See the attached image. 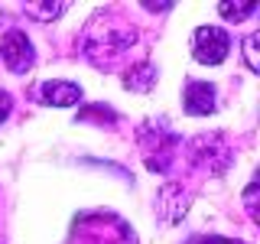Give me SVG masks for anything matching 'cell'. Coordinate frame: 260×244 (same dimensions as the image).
Returning <instances> with one entry per match:
<instances>
[{
	"label": "cell",
	"instance_id": "obj_1",
	"mask_svg": "<svg viewBox=\"0 0 260 244\" xmlns=\"http://www.w3.org/2000/svg\"><path fill=\"white\" fill-rule=\"evenodd\" d=\"M137 43V26H130L124 16L111 13H94L91 23L85 26L81 49H85L88 62L98 69H114Z\"/></svg>",
	"mask_w": 260,
	"mask_h": 244
},
{
	"label": "cell",
	"instance_id": "obj_2",
	"mask_svg": "<svg viewBox=\"0 0 260 244\" xmlns=\"http://www.w3.org/2000/svg\"><path fill=\"white\" fill-rule=\"evenodd\" d=\"M75 238L81 244H134V231L111 211H88L75 218Z\"/></svg>",
	"mask_w": 260,
	"mask_h": 244
},
{
	"label": "cell",
	"instance_id": "obj_3",
	"mask_svg": "<svg viewBox=\"0 0 260 244\" xmlns=\"http://www.w3.org/2000/svg\"><path fill=\"white\" fill-rule=\"evenodd\" d=\"M140 143L146 150V169H153V173H166L169 169V160H173L176 146H179V137L169 130L166 124H143L140 127Z\"/></svg>",
	"mask_w": 260,
	"mask_h": 244
},
{
	"label": "cell",
	"instance_id": "obj_4",
	"mask_svg": "<svg viewBox=\"0 0 260 244\" xmlns=\"http://www.w3.org/2000/svg\"><path fill=\"white\" fill-rule=\"evenodd\" d=\"M189 160L199 169H208V173H224L231 166V150H228L221 134H202L189 143Z\"/></svg>",
	"mask_w": 260,
	"mask_h": 244
},
{
	"label": "cell",
	"instance_id": "obj_5",
	"mask_svg": "<svg viewBox=\"0 0 260 244\" xmlns=\"http://www.w3.org/2000/svg\"><path fill=\"white\" fill-rule=\"evenodd\" d=\"M192 52L205 65H221L231 52V36L221 26H199L192 36Z\"/></svg>",
	"mask_w": 260,
	"mask_h": 244
},
{
	"label": "cell",
	"instance_id": "obj_6",
	"mask_svg": "<svg viewBox=\"0 0 260 244\" xmlns=\"http://www.w3.org/2000/svg\"><path fill=\"white\" fill-rule=\"evenodd\" d=\"M0 55H4V65L10 72H26L32 62H36V52L29 46V36L23 29H10L0 43Z\"/></svg>",
	"mask_w": 260,
	"mask_h": 244
},
{
	"label": "cell",
	"instance_id": "obj_7",
	"mask_svg": "<svg viewBox=\"0 0 260 244\" xmlns=\"http://www.w3.org/2000/svg\"><path fill=\"white\" fill-rule=\"evenodd\" d=\"M182 98H185V114L205 117L215 111V85H208V81H189Z\"/></svg>",
	"mask_w": 260,
	"mask_h": 244
},
{
	"label": "cell",
	"instance_id": "obj_8",
	"mask_svg": "<svg viewBox=\"0 0 260 244\" xmlns=\"http://www.w3.org/2000/svg\"><path fill=\"white\" fill-rule=\"evenodd\" d=\"M39 95H43L46 104H55V108H69V104L81 101V88L75 81H46Z\"/></svg>",
	"mask_w": 260,
	"mask_h": 244
},
{
	"label": "cell",
	"instance_id": "obj_9",
	"mask_svg": "<svg viewBox=\"0 0 260 244\" xmlns=\"http://www.w3.org/2000/svg\"><path fill=\"white\" fill-rule=\"evenodd\" d=\"M185 208H189V202H185V192L179 189V186H162L159 189V215L162 222H179V218L185 215Z\"/></svg>",
	"mask_w": 260,
	"mask_h": 244
},
{
	"label": "cell",
	"instance_id": "obj_10",
	"mask_svg": "<svg viewBox=\"0 0 260 244\" xmlns=\"http://www.w3.org/2000/svg\"><path fill=\"white\" fill-rule=\"evenodd\" d=\"M124 85L130 88V92H150L153 85H156V69L153 65H146V62H140V65H134V69H127L124 72Z\"/></svg>",
	"mask_w": 260,
	"mask_h": 244
},
{
	"label": "cell",
	"instance_id": "obj_11",
	"mask_svg": "<svg viewBox=\"0 0 260 244\" xmlns=\"http://www.w3.org/2000/svg\"><path fill=\"white\" fill-rule=\"evenodd\" d=\"M218 13L231 23H241V20H247V16L257 13V0H238V4H228L224 0V4H218Z\"/></svg>",
	"mask_w": 260,
	"mask_h": 244
},
{
	"label": "cell",
	"instance_id": "obj_12",
	"mask_svg": "<svg viewBox=\"0 0 260 244\" xmlns=\"http://www.w3.org/2000/svg\"><path fill=\"white\" fill-rule=\"evenodd\" d=\"M78 120L81 124H88V120H101V124H114L117 120V114L111 108H104V104H88V108L78 111Z\"/></svg>",
	"mask_w": 260,
	"mask_h": 244
},
{
	"label": "cell",
	"instance_id": "obj_13",
	"mask_svg": "<svg viewBox=\"0 0 260 244\" xmlns=\"http://www.w3.org/2000/svg\"><path fill=\"white\" fill-rule=\"evenodd\" d=\"M26 10L36 13V16H43V20H52V16H62L65 10H69V4H62V0H59V4H29Z\"/></svg>",
	"mask_w": 260,
	"mask_h": 244
},
{
	"label": "cell",
	"instance_id": "obj_14",
	"mask_svg": "<svg viewBox=\"0 0 260 244\" xmlns=\"http://www.w3.org/2000/svg\"><path fill=\"white\" fill-rule=\"evenodd\" d=\"M257 43H260V36H257V33H254V36H247V39H244V59H247V69H250V72H260Z\"/></svg>",
	"mask_w": 260,
	"mask_h": 244
},
{
	"label": "cell",
	"instance_id": "obj_15",
	"mask_svg": "<svg viewBox=\"0 0 260 244\" xmlns=\"http://www.w3.org/2000/svg\"><path fill=\"white\" fill-rule=\"evenodd\" d=\"M244 205H247V215L257 222V182L247 186V192H244Z\"/></svg>",
	"mask_w": 260,
	"mask_h": 244
},
{
	"label": "cell",
	"instance_id": "obj_16",
	"mask_svg": "<svg viewBox=\"0 0 260 244\" xmlns=\"http://www.w3.org/2000/svg\"><path fill=\"white\" fill-rule=\"evenodd\" d=\"M10 108H13V98L7 95V92H0V124L10 117Z\"/></svg>",
	"mask_w": 260,
	"mask_h": 244
},
{
	"label": "cell",
	"instance_id": "obj_17",
	"mask_svg": "<svg viewBox=\"0 0 260 244\" xmlns=\"http://www.w3.org/2000/svg\"><path fill=\"white\" fill-rule=\"evenodd\" d=\"M199 244H244V241H234V238H218V234H208V238H202Z\"/></svg>",
	"mask_w": 260,
	"mask_h": 244
},
{
	"label": "cell",
	"instance_id": "obj_18",
	"mask_svg": "<svg viewBox=\"0 0 260 244\" xmlns=\"http://www.w3.org/2000/svg\"><path fill=\"white\" fill-rule=\"evenodd\" d=\"M143 7H146V10H159V13H162V10H169L173 4H143Z\"/></svg>",
	"mask_w": 260,
	"mask_h": 244
}]
</instances>
